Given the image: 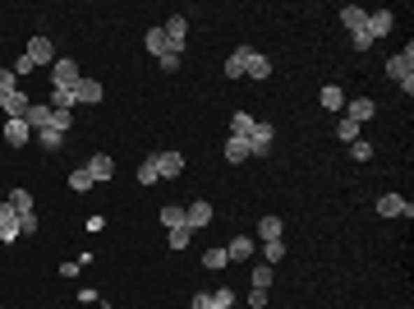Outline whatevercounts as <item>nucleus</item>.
<instances>
[{"label": "nucleus", "instance_id": "c85d7f7f", "mask_svg": "<svg viewBox=\"0 0 414 309\" xmlns=\"http://www.w3.org/2000/svg\"><path fill=\"white\" fill-rule=\"evenodd\" d=\"M162 226H166V231L185 226V208H180V203H166V208H162Z\"/></svg>", "mask_w": 414, "mask_h": 309}, {"label": "nucleus", "instance_id": "49530a36", "mask_svg": "<svg viewBox=\"0 0 414 309\" xmlns=\"http://www.w3.org/2000/svg\"><path fill=\"white\" fill-rule=\"evenodd\" d=\"M0 116H5V97H0Z\"/></svg>", "mask_w": 414, "mask_h": 309}, {"label": "nucleus", "instance_id": "c756f323", "mask_svg": "<svg viewBox=\"0 0 414 309\" xmlns=\"http://www.w3.org/2000/svg\"><path fill=\"white\" fill-rule=\"evenodd\" d=\"M189 240H194V231H189V226H175V231H166V245H171V249H189Z\"/></svg>", "mask_w": 414, "mask_h": 309}, {"label": "nucleus", "instance_id": "bb28decb", "mask_svg": "<svg viewBox=\"0 0 414 309\" xmlns=\"http://www.w3.org/2000/svg\"><path fill=\"white\" fill-rule=\"evenodd\" d=\"M258 240L267 245V240H281V217H262L258 221Z\"/></svg>", "mask_w": 414, "mask_h": 309}, {"label": "nucleus", "instance_id": "2eb2a0df", "mask_svg": "<svg viewBox=\"0 0 414 309\" xmlns=\"http://www.w3.org/2000/svg\"><path fill=\"white\" fill-rule=\"evenodd\" d=\"M28 107H33V97H28V92H10V97H5V121H23V116H28Z\"/></svg>", "mask_w": 414, "mask_h": 309}, {"label": "nucleus", "instance_id": "ea45409f", "mask_svg": "<svg viewBox=\"0 0 414 309\" xmlns=\"http://www.w3.org/2000/svg\"><path fill=\"white\" fill-rule=\"evenodd\" d=\"M350 157H355V162H373V148L364 144V139H355V144H350Z\"/></svg>", "mask_w": 414, "mask_h": 309}, {"label": "nucleus", "instance_id": "79ce46f5", "mask_svg": "<svg viewBox=\"0 0 414 309\" xmlns=\"http://www.w3.org/2000/svg\"><path fill=\"white\" fill-rule=\"evenodd\" d=\"M350 46H355V51H373V37L369 33H350Z\"/></svg>", "mask_w": 414, "mask_h": 309}, {"label": "nucleus", "instance_id": "f704fd0d", "mask_svg": "<svg viewBox=\"0 0 414 309\" xmlns=\"http://www.w3.org/2000/svg\"><path fill=\"white\" fill-rule=\"evenodd\" d=\"M230 263V254H226V249H221V245H217V249H207V254H203V268H226Z\"/></svg>", "mask_w": 414, "mask_h": 309}, {"label": "nucleus", "instance_id": "4c0bfd02", "mask_svg": "<svg viewBox=\"0 0 414 309\" xmlns=\"http://www.w3.org/2000/svg\"><path fill=\"white\" fill-rule=\"evenodd\" d=\"M230 305H235V291H230V287L212 291V309H230Z\"/></svg>", "mask_w": 414, "mask_h": 309}, {"label": "nucleus", "instance_id": "cd10ccee", "mask_svg": "<svg viewBox=\"0 0 414 309\" xmlns=\"http://www.w3.org/2000/svg\"><path fill=\"white\" fill-rule=\"evenodd\" d=\"M226 162H249V139H226Z\"/></svg>", "mask_w": 414, "mask_h": 309}, {"label": "nucleus", "instance_id": "5701e85b", "mask_svg": "<svg viewBox=\"0 0 414 309\" xmlns=\"http://www.w3.org/2000/svg\"><path fill=\"white\" fill-rule=\"evenodd\" d=\"M5 203H10V208L19 212V217H28V212H37V208H33V194H28V189H10V199H5Z\"/></svg>", "mask_w": 414, "mask_h": 309}, {"label": "nucleus", "instance_id": "4be33fe9", "mask_svg": "<svg viewBox=\"0 0 414 309\" xmlns=\"http://www.w3.org/2000/svg\"><path fill=\"white\" fill-rule=\"evenodd\" d=\"M46 107H51V111H74V107H78V102H74V88H51Z\"/></svg>", "mask_w": 414, "mask_h": 309}, {"label": "nucleus", "instance_id": "dca6fc26", "mask_svg": "<svg viewBox=\"0 0 414 309\" xmlns=\"http://www.w3.org/2000/svg\"><path fill=\"white\" fill-rule=\"evenodd\" d=\"M341 23H345L350 33H364V23H369V10H364V5H341Z\"/></svg>", "mask_w": 414, "mask_h": 309}, {"label": "nucleus", "instance_id": "a19ab883", "mask_svg": "<svg viewBox=\"0 0 414 309\" xmlns=\"http://www.w3.org/2000/svg\"><path fill=\"white\" fill-rule=\"evenodd\" d=\"M157 65H162V74H175V69H180V55L166 51V55H157Z\"/></svg>", "mask_w": 414, "mask_h": 309}, {"label": "nucleus", "instance_id": "c03bdc74", "mask_svg": "<svg viewBox=\"0 0 414 309\" xmlns=\"http://www.w3.org/2000/svg\"><path fill=\"white\" fill-rule=\"evenodd\" d=\"M189 309H212V291H198V296L189 300Z\"/></svg>", "mask_w": 414, "mask_h": 309}, {"label": "nucleus", "instance_id": "473e14b6", "mask_svg": "<svg viewBox=\"0 0 414 309\" xmlns=\"http://www.w3.org/2000/svg\"><path fill=\"white\" fill-rule=\"evenodd\" d=\"M336 139H341V144H355V139H359V125L341 116V121H336Z\"/></svg>", "mask_w": 414, "mask_h": 309}, {"label": "nucleus", "instance_id": "6e6552de", "mask_svg": "<svg viewBox=\"0 0 414 309\" xmlns=\"http://www.w3.org/2000/svg\"><path fill=\"white\" fill-rule=\"evenodd\" d=\"M207 221H212V203H207V199L185 203V226H189V231H203Z\"/></svg>", "mask_w": 414, "mask_h": 309}, {"label": "nucleus", "instance_id": "9d476101", "mask_svg": "<svg viewBox=\"0 0 414 309\" xmlns=\"http://www.w3.org/2000/svg\"><path fill=\"white\" fill-rule=\"evenodd\" d=\"M373 208H378V217H410V212H414L410 199H401V194H382Z\"/></svg>", "mask_w": 414, "mask_h": 309}, {"label": "nucleus", "instance_id": "1a4fd4ad", "mask_svg": "<svg viewBox=\"0 0 414 309\" xmlns=\"http://www.w3.org/2000/svg\"><path fill=\"white\" fill-rule=\"evenodd\" d=\"M101 97H106V88H101L97 78H78V83H74V102H78V107H97Z\"/></svg>", "mask_w": 414, "mask_h": 309}, {"label": "nucleus", "instance_id": "393cba45", "mask_svg": "<svg viewBox=\"0 0 414 309\" xmlns=\"http://www.w3.org/2000/svg\"><path fill=\"white\" fill-rule=\"evenodd\" d=\"M143 46H148L152 55H166V51H171V42H166V33H162V28H148V37H143Z\"/></svg>", "mask_w": 414, "mask_h": 309}, {"label": "nucleus", "instance_id": "72a5a7b5", "mask_svg": "<svg viewBox=\"0 0 414 309\" xmlns=\"http://www.w3.org/2000/svg\"><path fill=\"white\" fill-rule=\"evenodd\" d=\"M272 263H258V268H253V287H258V291H267V287H272Z\"/></svg>", "mask_w": 414, "mask_h": 309}, {"label": "nucleus", "instance_id": "37998d69", "mask_svg": "<svg viewBox=\"0 0 414 309\" xmlns=\"http://www.w3.org/2000/svg\"><path fill=\"white\" fill-rule=\"evenodd\" d=\"M37 231V212H28V217H19V235H33Z\"/></svg>", "mask_w": 414, "mask_h": 309}, {"label": "nucleus", "instance_id": "b1692460", "mask_svg": "<svg viewBox=\"0 0 414 309\" xmlns=\"http://www.w3.org/2000/svg\"><path fill=\"white\" fill-rule=\"evenodd\" d=\"M317 102H322V107H327V111H345V92H341L336 83H327V88L317 92Z\"/></svg>", "mask_w": 414, "mask_h": 309}, {"label": "nucleus", "instance_id": "f3484780", "mask_svg": "<svg viewBox=\"0 0 414 309\" xmlns=\"http://www.w3.org/2000/svg\"><path fill=\"white\" fill-rule=\"evenodd\" d=\"M23 121H28V130H33V134H37V130H51V107H46V102H33Z\"/></svg>", "mask_w": 414, "mask_h": 309}, {"label": "nucleus", "instance_id": "a878e982", "mask_svg": "<svg viewBox=\"0 0 414 309\" xmlns=\"http://www.w3.org/2000/svg\"><path fill=\"white\" fill-rule=\"evenodd\" d=\"M37 144H42V153H60L65 134H60V130H37Z\"/></svg>", "mask_w": 414, "mask_h": 309}, {"label": "nucleus", "instance_id": "20e7f679", "mask_svg": "<svg viewBox=\"0 0 414 309\" xmlns=\"http://www.w3.org/2000/svg\"><path fill=\"white\" fill-rule=\"evenodd\" d=\"M162 33H166V42H171V51L180 55V51H185V37H189V19H185V14H171V19L162 23Z\"/></svg>", "mask_w": 414, "mask_h": 309}, {"label": "nucleus", "instance_id": "c9c22d12", "mask_svg": "<svg viewBox=\"0 0 414 309\" xmlns=\"http://www.w3.org/2000/svg\"><path fill=\"white\" fill-rule=\"evenodd\" d=\"M69 125H74V111H51V130L69 134Z\"/></svg>", "mask_w": 414, "mask_h": 309}, {"label": "nucleus", "instance_id": "7ed1b4c3", "mask_svg": "<svg viewBox=\"0 0 414 309\" xmlns=\"http://www.w3.org/2000/svg\"><path fill=\"white\" fill-rule=\"evenodd\" d=\"M410 74H414V46H405V51L387 55V78H396V83H405Z\"/></svg>", "mask_w": 414, "mask_h": 309}, {"label": "nucleus", "instance_id": "a211bd4d", "mask_svg": "<svg viewBox=\"0 0 414 309\" xmlns=\"http://www.w3.org/2000/svg\"><path fill=\"white\" fill-rule=\"evenodd\" d=\"M249 51H253V46H235V51L226 55V78H230V83L244 78V60H249Z\"/></svg>", "mask_w": 414, "mask_h": 309}, {"label": "nucleus", "instance_id": "412c9836", "mask_svg": "<svg viewBox=\"0 0 414 309\" xmlns=\"http://www.w3.org/2000/svg\"><path fill=\"white\" fill-rule=\"evenodd\" d=\"M253 125H258V121H253L249 111H235V116H230V139H249Z\"/></svg>", "mask_w": 414, "mask_h": 309}, {"label": "nucleus", "instance_id": "ddd939ff", "mask_svg": "<svg viewBox=\"0 0 414 309\" xmlns=\"http://www.w3.org/2000/svg\"><path fill=\"white\" fill-rule=\"evenodd\" d=\"M0 240H5V245L19 240V212H14L10 203H0Z\"/></svg>", "mask_w": 414, "mask_h": 309}, {"label": "nucleus", "instance_id": "6ab92c4d", "mask_svg": "<svg viewBox=\"0 0 414 309\" xmlns=\"http://www.w3.org/2000/svg\"><path fill=\"white\" fill-rule=\"evenodd\" d=\"M28 139H33L28 121H5V144H10V148H23Z\"/></svg>", "mask_w": 414, "mask_h": 309}, {"label": "nucleus", "instance_id": "f257e3e1", "mask_svg": "<svg viewBox=\"0 0 414 309\" xmlns=\"http://www.w3.org/2000/svg\"><path fill=\"white\" fill-rule=\"evenodd\" d=\"M272 148H276V130L267 121H258V125H253V134H249V157H258V162H262V157H272Z\"/></svg>", "mask_w": 414, "mask_h": 309}, {"label": "nucleus", "instance_id": "a18cd8bd", "mask_svg": "<svg viewBox=\"0 0 414 309\" xmlns=\"http://www.w3.org/2000/svg\"><path fill=\"white\" fill-rule=\"evenodd\" d=\"M249 305H253V309H267V291L253 287V291H249Z\"/></svg>", "mask_w": 414, "mask_h": 309}, {"label": "nucleus", "instance_id": "4468645a", "mask_svg": "<svg viewBox=\"0 0 414 309\" xmlns=\"http://www.w3.org/2000/svg\"><path fill=\"white\" fill-rule=\"evenodd\" d=\"M87 176H92V185H97V180H110L115 176V162H110L106 153H97V157H87V166H83Z\"/></svg>", "mask_w": 414, "mask_h": 309}, {"label": "nucleus", "instance_id": "2f4dec72", "mask_svg": "<svg viewBox=\"0 0 414 309\" xmlns=\"http://www.w3.org/2000/svg\"><path fill=\"white\" fill-rule=\"evenodd\" d=\"M10 92H19V74L10 65H0V97H10Z\"/></svg>", "mask_w": 414, "mask_h": 309}, {"label": "nucleus", "instance_id": "f8f14e48", "mask_svg": "<svg viewBox=\"0 0 414 309\" xmlns=\"http://www.w3.org/2000/svg\"><path fill=\"white\" fill-rule=\"evenodd\" d=\"M373 116H378V102H373V97H355V102H345V121L364 125V121H373Z\"/></svg>", "mask_w": 414, "mask_h": 309}, {"label": "nucleus", "instance_id": "f03ea898", "mask_svg": "<svg viewBox=\"0 0 414 309\" xmlns=\"http://www.w3.org/2000/svg\"><path fill=\"white\" fill-rule=\"evenodd\" d=\"M78 78H83V74H78L74 60H69V55H55V65H51V88H74Z\"/></svg>", "mask_w": 414, "mask_h": 309}, {"label": "nucleus", "instance_id": "39448f33", "mask_svg": "<svg viewBox=\"0 0 414 309\" xmlns=\"http://www.w3.org/2000/svg\"><path fill=\"white\" fill-rule=\"evenodd\" d=\"M392 28H396V14H392V10H373V14H369V23H364V33H369L373 42H382V37L392 33Z\"/></svg>", "mask_w": 414, "mask_h": 309}, {"label": "nucleus", "instance_id": "0eeeda50", "mask_svg": "<svg viewBox=\"0 0 414 309\" xmlns=\"http://www.w3.org/2000/svg\"><path fill=\"white\" fill-rule=\"evenodd\" d=\"M23 55L33 60V69H37V65H55V46H51V37H42V33L28 42V51H23Z\"/></svg>", "mask_w": 414, "mask_h": 309}, {"label": "nucleus", "instance_id": "aec40b11", "mask_svg": "<svg viewBox=\"0 0 414 309\" xmlns=\"http://www.w3.org/2000/svg\"><path fill=\"white\" fill-rule=\"evenodd\" d=\"M230 263H244V259H253V235H235V240L226 245Z\"/></svg>", "mask_w": 414, "mask_h": 309}, {"label": "nucleus", "instance_id": "e433bc0d", "mask_svg": "<svg viewBox=\"0 0 414 309\" xmlns=\"http://www.w3.org/2000/svg\"><path fill=\"white\" fill-rule=\"evenodd\" d=\"M157 180H162V176H157V162L148 157V162L138 166V185H157Z\"/></svg>", "mask_w": 414, "mask_h": 309}, {"label": "nucleus", "instance_id": "423d86ee", "mask_svg": "<svg viewBox=\"0 0 414 309\" xmlns=\"http://www.w3.org/2000/svg\"><path fill=\"white\" fill-rule=\"evenodd\" d=\"M152 162H157V176H162V180H175L180 171H185V153H175V148H166V153H157Z\"/></svg>", "mask_w": 414, "mask_h": 309}, {"label": "nucleus", "instance_id": "58836bf2", "mask_svg": "<svg viewBox=\"0 0 414 309\" xmlns=\"http://www.w3.org/2000/svg\"><path fill=\"white\" fill-rule=\"evenodd\" d=\"M262 254H267V263L276 268V263L285 259V245H281V240H267V249H262Z\"/></svg>", "mask_w": 414, "mask_h": 309}, {"label": "nucleus", "instance_id": "9b49d317", "mask_svg": "<svg viewBox=\"0 0 414 309\" xmlns=\"http://www.w3.org/2000/svg\"><path fill=\"white\" fill-rule=\"evenodd\" d=\"M244 78H253V83L272 78V60H267L262 51H249V60H244Z\"/></svg>", "mask_w": 414, "mask_h": 309}, {"label": "nucleus", "instance_id": "7c9ffc66", "mask_svg": "<svg viewBox=\"0 0 414 309\" xmlns=\"http://www.w3.org/2000/svg\"><path fill=\"white\" fill-rule=\"evenodd\" d=\"M69 189H74V194H87V189H92V176H87L83 166H74V171H69Z\"/></svg>", "mask_w": 414, "mask_h": 309}]
</instances>
